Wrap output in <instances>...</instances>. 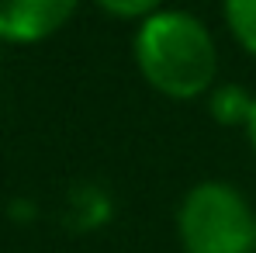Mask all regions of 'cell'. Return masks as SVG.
I'll return each instance as SVG.
<instances>
[{"mask_svg": "<svg viewBox=\"0 0 256 253\" xmlns=\"http://www.w3.org/2000/svg\"><path fill=\"white\" fill-rule=\"evenodd\" d=\"M104 18L111 21H125V25H142L146 18H152L156 11L166 7V0H90Z\"/></svg>", "mask_w": 256, "mask_h": 253, "instance_id": "cell-6", "label": "cell"}, {"mask_svg": "<svg viewBox=\"0 0 256 253\" xmlns=\"http://www.w3.org/2000/svg\"><path fill=\"white\" fill-rule=\"evenodd\" d=\"M108 198L97 191V187H84V191H76L73 194V218H84V225H100L104 222V215H108Z\"/></svg>", "mask_w": 256, "mask_h": 253, "instance_id": "cell-7", "label": "cell"}, {"mask_svg": "<svg viewBox=\"0 0 256 253\" xmlns=\"http://www.w3.org/2000/svg\"><path fill=\"white\" fill-rule=\"evenodd\" d=\"M132 63L149 90L176 104L208 97V90L222 80L218 39L208 21L187 7H163L135 25Z\"/></svg>", "mask_w": 256, "mask_h": 253, "instance_id": "cell-1", "label": "cell"}, {"mask_svg": "<svg viewBox=\"0 0 256 253\" xmlns=\"http://www.w3.org/2000/svg\"><path fill=\"white\" fill-rule=\"evenodd\" d=\"M253 101L256 94L246 84H236V80H218L208 90L204 104H208V115H212L214 125L222 128H246L250 115H253Z\"/></svg>", "mask_w": 256, "mask_h": 253, "instance_id": "cell-4", "label": "cell"}, {"mask_svg": "<svg viewBox=\"0 0 256 253\" xmlns=\"http://www.w3.org/2000/svg\"><path fill=\"white\" fill-rule=\"evenodd\" d=\"M242 135H246V146H250V153L256 156V101H253V115H250V122L242 128Z\"/></svg>", "mask_w": 256, "mask_h": 253, "instance_id": "cell-8", "label": "cell"}, {"mask_svg": "<svg viewBox=\"0 0 256 253\" xmlns=\"http://www.w3.org/2000/svg\"><path fill=\"white\" fill-rule=\"evenodd\" d=\"M84 0H0V42L42 45L59 35Z\"/></svg>", "mask_w": 256, "mask_h": 253, "instance_id": "cell-3", "label": "cell"}, {"mask_svg": "<svg viewBox=\"0 0 256 253\" xmlns=\"http://www.w3.org/2000/svg\"><path fill=\"white\" fill-rule=\"evenodd\" d=\"M184 253H256V211L228 180H198L184 191L173 215Z\"/></svg>", "mask_w": 256, "mask_h": 253, "instance_id": "cell-2", "label": "cell"}, {"mask_svg": "<svg viewBox=\"0 0 256 253\" xmlns=\"http://www.w3.org/2000/svg\"><path fill=\"white\" fill-rule=\"evenodd\" d=\"M222 21L228 39L256 63V0H222Z\"/></svg>", "mask_w": 256, "mask_h": 253, "instance_id": "cell-5", "label": "cell"}, {"mask_svg": "<svg viewBox=\"0 0 256 253\" xmlns=\"http://www.w3.org/2000/svg\"><path fill=\"white\" fill-rule=\"evenodd\" d=\"M0 66H4V42H0Z\"/></svg>", "mask_w": 256, "mask_h": 253, "instance_id": "cell-9", "label": "cell"}]
</instances>
